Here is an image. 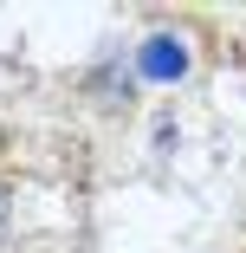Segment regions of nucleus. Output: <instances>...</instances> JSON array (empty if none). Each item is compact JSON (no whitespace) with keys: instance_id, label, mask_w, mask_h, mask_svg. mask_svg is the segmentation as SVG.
Segmentation results:
<instances>
[{"instance_id":"f257e3e1","label":"nucleus","mask_w":246,"mask_h":253,"mask_svg":"<svg viewBox=\"0 0 246 253\" xmlns=\"http://www.w3.org/2000/svg\"><path fill=\"white\" fill-rule=\"evenodd\" d=\"M26 156H13V149H0V253H20V214H26Z\"/></svg>"}]
</instances>
